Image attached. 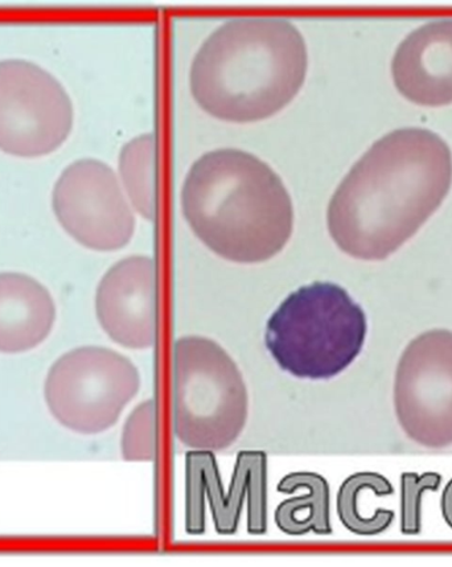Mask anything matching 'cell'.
<instances>
[{
    "label": "cell",
    "mask_w": 452,
    "mask_h": 567,
    "mask_svg": "<svg viewBox=\"0 0 452 567\" xmlns=\"http://www.w3.org/2000/svg\"><path fill=\"white\" fill-rule=\"evenodd\" d=\"M174 432L192 450L222 451L248 421V391L235 361L216 341L187 337L174 347Z\"/></svg>",
    "instance_id": "5b68a950"
},
{
    "label": "cell",
    "mask_w": 452,
    "mask_h": 567,
    "mask_svg": "<svg viewBox=\"0 0 452 567\" xmlns=\"http://www.w3.org/2000/svg\"><path fill=\"white\" fill-rule=\"evenodd\" d=\"M205 501H208L218 535L238 529L248 503V532L263 536L267 530V456L264 451L238 454L228 492L224 491L214 451L192 450L186 455V532H205Z\"/></svg>",
    "instance_id": "9c48e42d"
},
{
    "label": "cell",
    "mask_w": 452,
    "mask_h": 567,
    "mask_svg": "<svg viewBox=\"0 0 452 567\" xmlns=\"http://www.w3.org/2000/svg\"><path fill=\"white\" fill-rule=\"evenodd\" d=\"M278 492L296 495L278 505L274 520L287 536H305L315 533L328 536L332 533L330 514V486L323 476L314 473H296L279 482Z\"/></svg>",
    "instance_id": "5bb4252c"
},
{
    "label": "cell",
    "mask_w": 452,
    "mask_h": 567,
    "mask_svg": "<svg viewBox=\"0 0 452 567\" xmlns=\"http://www.w3.org/2000/svg\"><path fill=\"white\" fill-rule=\"evenodd\" d=\"M381 497L394 495L393 484L386 476L377 473L353 474L342 482L337 498L339 520L345 528L356 536L373 537L392 527L394 511L372 509L369 496Z\"/></svg>",
    "instance_id": "9a60e30c"
},
{
    "label": "cell",
    "mask_w": 452,
    "mask_h": 567,
    "mask_svg": "<svg viewBox=\"0 0 452 567\" xmlns=\"http://www.w3.org/2000/svg\"><path fill=\"white\" fill-rule=\"evenodd\" d=\"M122 457L126 462H154L156 456L155 402H143L130 414L121 440Z\"/></svg>",
    "instance_id": "e0dca14e"
},
{
    "label": "cell",
    "mask_w": 452,
    "mask_h": 567,
    "mask_svg": "<svg viewBox=\"0 0 452 567\" xmlns=\"http://www.w3.org/2000/svg\"><path fill=\"white\" fill-rule=\"evenodd\" d=\"M442 475L438 473H403L401 475V523L403 536H418L422 530V498L424 492L441 488Z\"/></svg>",
    "instance_id": "ac0fdd59"
},
{
    "label": "cell",
    "mask_w": 452,
    "mask_h": 567,
    "mask_svg": "<svg viewBox=\"0 0 452 567\" xmlns=\"http://www.w3.org/2000/svg\"><path fill=\"white\" fill-rule=\"evenodd\" d=\"M54 322L56 306L45 286L19 272H0V353L33 350Z\"/></svg>",
    "instance_id": "4fadbf2b"
},
{
    "label": "cell",
    "mask_w": 452,
    "mask_h": 567,
    "mask_svg": "<svg viewBox=\"0 0 452 567\" xmlns=\"http://www.w3.org/2000/svg\"><path fill=\"white\" fill-rule=\"evenodd\" d=\"M394 406L418 445H452V331L424 332L408 346L397 367Z\"/></svg>",
    "instance_id": "ba28073f"
},
{
    "label": "cell",
    "mask_w": 452,
    "mask_h": 567,
    "mask_svg": "<svg viewBox=\"0 0 452 567\" xmlns=\"http://www.w3.org/2000/svg\"><path fill=\"white\" fill-rule=\"evenodd\" d=\"M73 106L63 85L25 60L0 61V150L38 158L71 134Z\"/></svg>",
    "instance_id": "52a82bcc"
},
{
    "label": "cell",
    "mask_w": 452,
    "mask_h": 567,
    "mask_svg": "<svg viewBox=\"0 0 452 567\" xmlns=\"http://www.w3.org/2000/svg\"><path fill=\"white\" fill-rule=\"evenodd\" d=\"M120 171L130 199L140 214L154 220L155 214V138L138 136L123 147Z\"/></svg>",
    "instance_id": "2e32d148"
},
{
    "label": "cell",
    "mask_w": 452,
    "mask_h": 567,
    "mask_svg": "<svg viewBox=\"0 0 452 567\" xmlns=\"http://www.w3.org/2000/svg\"><path fill=\"white\" fill-rule=\"evenodd\" d=\"M99 322L114 343L147 350L156 340V268L150 257H129L101 279L95 293Z\"/></svg>",
    "instance_id": "8fae6325"
},
{
    "label": "cell",
    "mask_w": 452,
    "mask_h": 567,
    "mask_svg": "<svg viewBox=\"0 0 452 567\" xmlns=\"http://www.w3.org/2000/svg\"><path fill=\"white\" fill-rule=\"evenodd\" d=\"M308 52L290 20L246 17L210 33L191 66V91L217 118L270 117L296 97L306 79Z\"/></svg>",
    "instance_id": "7a4b0ae2"
},
{
    "label": "cell",
    "mask_w": 452,
    "mask_h": 567,
    "mask_svg": "<svg viewBox=\"0 0 452 567\" xmlns=\"http://www.w3.org/2000/svg\"><path fill=\"white\" fill-rule=\"evenodd\" d=\"M140 388L138 369L123 354L102 347H81L51 367L44 398L60 425L93 435L119 422Z\"/></svg>",
    "instance_id": "8992f818"
},
{
    "label": "cell",
    "mask_w": 452,
    "mask_h": 567,
    "mask_svg": "<svg viewBox=\"0 0 452 567\" xmlns=\"http://www.w3.org/2000/svg\"><path fill=\"white\" fill-rule=\"evenodd\" d=\"M452 184V153L431 130L382 136L342 179L328 205L333 241L347 255L377 261L413 237Z\"/></svg>",
    "instance_id": "6da1fadb"
},
{
    "label": "cell",
    "mask_w": 452,
    "mask_h": 567,
    "mask_svg": "<svg viewBox=\"0 0 452 567\" xmlns=\"http://www.w3.org/2000/svg\"><path fill=\"white\" fill-rule=\"evenodd\" d=\"M182 204L195 235L233 262L267 261L292 234V203L284 182L269 164L242 150L203 155L189 169Z\"/></svg>",
    "instance_id": "3957f363"
},
{
    "label": "cell",
    "mask_w": 452,
    "mask_h": 567,
    "mask_svg": "<svg viewBox=\"0 0 452 567\" xmlns=\"http://www.w3.org/2000/svg\"><path fill=\"white\" fill-rule=\"evenodd\" d=\"M52 205L61 227L89 249L123 248L135 218L114 171L95 159L71 164L54 184Z\"/></svg>",
    "instance_id": "30bf717a"
},
{
    "label": "cell",
    "mask_w": 452,
    "mask_h": 567,
    "mask_svg": "<svg viewBox=\"0 0 452 567\" xmlns=\"http://www.w3.org/2000/svg\"><path fill=\"white\" fill-rule=\"evenodd\" d=\"M397 89L420 105L452 102V18L430 20L409 33L392 61Z\"/></svg>",
    "instance_id": "7c38bea8"
},
{
    "label": "cell",
    "mask_w": 452,
    "mask_h": 567,
    "mask_svg": "<svg viewBox=\"0 0 452 567\" xmlns=\"http://www.w3.org/2000/svg\"><path fill=\"white\" fill-rule=\"evenodd\" d=\"M441 512L444 523L452 529V480L449 481L442 492Z\"/></svg>",
    "instance_id": "d6986e66"
},
{
    "label": "cell",
    "mask_w": 452,
    "mask_h": 567,
    "mask_svg": "<svg viewBox=\"0 0 452 567\" xmlns=\"http://www.w3.org/2000/svg\"><path fill=\"white\" fill-rule=\"evenodd\" d=\"M367 332L366 312L347 290L315 282L291 292L273 313L265 343L284 371L328 380L358 359Z\"/></svg>",
    "instance_id": "277c9868"
}]
</instances>
